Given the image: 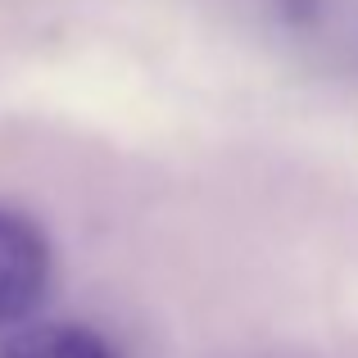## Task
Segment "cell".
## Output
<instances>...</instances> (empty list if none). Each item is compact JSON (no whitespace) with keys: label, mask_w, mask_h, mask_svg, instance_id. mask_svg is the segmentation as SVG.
<instances>
[{"label":"cell","mask_w":358,"mask_h":358,"mask_svg":"<svg viewBox=\"0 0 358 358\" xmlns=\"http://www.w3.org/2000/svg\"><path fill=\"white\" fill-rule=\"evenodd\" d=\"M50 286V241L27 213L0 209V327L27 322Z\"/></svg>","instance_id":"cell-1"},{"label":"cell","mask_w":358,"mask_h":358,"mask_svg":"<svg viewBox=\"0 0 358 358\" xmlns=\"http://www.w3.org/2000/svg\"><path fill=\"white\" fill-rule=\"evenodd\" d=\"M0 358H118L114 345L82 322H27L0 341Z\"/></svg>","instance_id":"cell-2"}]
</instances>
